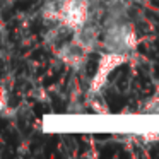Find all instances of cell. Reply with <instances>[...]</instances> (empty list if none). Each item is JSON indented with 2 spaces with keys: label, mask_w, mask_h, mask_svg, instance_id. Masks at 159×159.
Wrapping results in <instances>:
<instances>
[{
  "label": "cell",
  "mask_w": 159,
  "mask_h": 159,
  "mask_svg": "<svg viewBox=\"0 0 159 159\" xmlns=\"http://www.w3.org/2000/svg\"><path fill=\"white\" fill-rule=\"evenodd\" d=\"M128 60V55L127 53H116V52H104L103 57L99 58V63H98V70L94 74L93 80H91V86H89V91L91 94H98L108 82V77L110 74L113 72L115 69L125 63Z\"/></svg>",
  "instance_id": "3"
},
{
  "label": "cell",
  "mask_w": 159,
  "mask_h": 159,
  "mask_svg": "<svg viewBox=\"0 0 159 159\" xmlns=\"http://www.w3.org/2000/svg\"><path fill=\"white\" fill-rule=\"evenodd\" d=\"M93 108L98 111V113H106V111H108L106 108L103 106V103H99V101H94V103H93Z\"/></svg>",
  "instance_id": "7"
},
{
  "label": "cell",
  "mask_w": 159,
  "mask_h": 159,
  "mask_svg": "<svg viewBox=\"0 0 159 159\" xmlns=\"http://www.w3.org/2000/svg\"><path fill=\"white\" fill-rule=\"evenodd\" d=\"M103 46L106 52L116 53H130L137 48V36L130 26L123 24L121 21L108 22V28L104 31Z\"/></svg>",
  "instance_id": "1"
},
{
  "label": "cell",
  "mask_w": 159,
  "mask_h": 159,
  "mask_svg": "<svg viewBox=\"0 0 159 159\" xmlns=\"http://www.w3.org/2000/svg\"><path fill=\"white\" fill-rule=\"evenodd\" d=\"M99 29L96 28V24H91V21L87 22L84 28L77 29V31H74V36L72 39L77 43V45H80L84 50H87V52H94V50L98 48V43H99Z\"/></svg>",
  "instance_id": "5"
},
{
  "label": "cell",
  "mask_w": 159,
  "mask_h": 159,
  "mask_svg": "<svg viewBox=\"0 0 159 159\" xmlns=\"http://www.w3.org/2000/svg\"><path fill=\"white\" fill-rule=\"evenodd\" d=\"M142 113L159 115V96H154L152 99L145 101V103L142 104Z\"/></svg>",
  "instance_id": "6"
},
{
  "label": "cell",
  "mask_w": 159,
  "mask_h": 159,
  "mask_svg": "<svg viewBox=\"0 0 159 159\" xmlns=\"http://www.w3.org/2000/svg\"><path fill=\"white\" fill-rule=\"evenodd\" d=\"M55 52H57V57H58L67 67H70V69H74V70L82 69L87 62V55H89V52L84 50L80 45H77L74 39L65 41L62 46H58Z\"/></svg>",
  "instance_id": "4"
},
{
  "label": "cell",
  "mask_w": 159,
  "mask_h": 159,
  "mask_svg": "<svg viewBox=\"0 0 159 159\" xmlns=\"http://www.w3.org/2000/svg\"><path fill=\"white\" fill-rule=\"evenodd\" d=\"M57 2H58L60 9L58 22L67 26L72 33L84 28L91 21L89 0H57Z\"/></svg>",
  "instance_id": "2"
}]
</instances>
